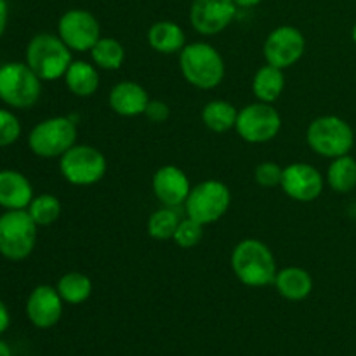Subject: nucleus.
<instances>
[{"mask_svg": "<svg viewBox=\"0 0 356 356\" xmlns=\"http://www.w3.org/2000/svg\"><path fill=\"white\" fill-rule=\"evenodd\" d=\"M90 61L103 72H117L125 63V47L113 37H101L89 52Z\"/></svg>", "mask_w": 356, "mask_h": 356, "instance_id": "26", "label": "nucleus"}, {"mask_svg": "<svg viewBox=\"0 0 356 356\" xmlns=\"http://www.w3.org/2000/svg\"><path fill=\"white\" fill-rule=\"evenodd\" d=\"M325 184L339 195L351 193L356 188V159L350 155L330 160L325 172Z\"/></svg>", "mask_w": 356, "mask_h": 356, "instance_id": "24", "label": "nucleus"}, {"mask_svg": "<svg viewBox=\"0 0 356 356\" xmlns=\"http://www.w3.org/2000/svg\"><path fill=\"white\" fill-rule=\"evenodd\" d=\"M10 325V313H9V308L6 306V302L0 299V336H2L3 332H6L7 329H9Z\"/></svg>", "mask_w": 356, "mask_h": 356, "instance_id": "34", "label": "nucleus"}, {"mask_svg": "<svg viewBox=\"0 0 356 356\" xmlns=\"http://www.w3.org/2000/svg\"><path fill=\"white\" fill-rule=\"evenodd\" d=\"M236 117H238V110L235 104L229 103L226 99H212L204 104L202 108V124L216 134H225L235 129Z\"/></svg>", "mask_w": 356, "mask_h": 356, "instance_id": "23", "label": "nucleus"}, {"mask_svg": "<svg viewBox=\"0 0 356 356\" xmlns=\"http://www.w3.org/2000/svg\"><path fill=\"white\" fill-rule=\"evenodd\" d=\"M56 289H58L65 305L79 306L89 301V298L92 296L94 285L92 280L82 271H68V273L59 277Z\"/></svg>", "mask_w": 356, "mask_h": 356, "instance_id": "25", "label": "nucleus"}, {"mask_svg": "<svg viewBox=\"0 0 356 356\" xmlns=\"http://www.w3.org/2000/svg\"><path fill=\"white\" fill-rule=\"evenodd\" d=\"M65 301L59 296L58 289L54 285L40 284L28 294L24 312L28 320L37 329H52L58 325L63 316Z\"/></svg>", "mask_w": 356, "mask_h": 356, "instance_id": "16", "label": "nucleus"}, {"mask_svg": "<svg viewBox=\"0 0 356 356\" xmlns=\"http://www.w3.org/2000/svg\"><path fill=\"white\" fill-rule=\"evenodd\" d=\"M229 266L240 284L250 289L273 285L278 273L275 254L263 240L243 238L233 247Z\"/></svg>", "mask_w": 356, "mask_h": 356, "instance_id": "1", "label": "nucleus"}, {"mask_svg": "<svg viewBox=\"0 0 356 356\" xmlns=\"http://www.w3.org/2000/svg\"><path fill=\"white\" fill-rule=\"evenodd\" d=\"M72 61L73 52L58 33L42 31L33 35L26 44L24 63L37 73L42 82H54L63 79Z\"/></svg>", "mask_w": 356, "mask_h": 356, "instance_id": "3", "label": "nucleus"}, {"mask_svg": "<svg viewBox=\"0 0 356 356\" xmlns=\"http://www.w3.org/2000/svg\"><path fill=\"white\" fill-rule=\"evenodd\" d=\"M42 80L24 61L0 65V103L10 110H30L40 101Z\"/></svg>", "mask_w": 356, "mask_h": 356, "instance_id": "6", "label": "nucleus"}, {"mask_svg": "<svg viewBox=\"0 0 356 356\" xmlns=\"http://www.w3.org/2000/svg\"><path fill=\"white\" fill-rule=\"evenodd\" d=\"M280 188L291 200L308 204L323 193L325 176L312 163L294 162L284 167Z\"/></svg>", "mask_w": 356, "mask_h": 356, "instance_id": "14", "label": "nucleus"}, {"mask_svg": "<svg viewBox=\"0 0 356 356\" xmlns=\"http://www.w3.org/2000/svg\"><path fill=\"white\" fill-rule=\"evenodd\" d=\"M146 40L159 54H179L186 45V33L176 21L160 19L148 28Z\"/></svg>", "mask_w": 356, "mask_h": 356, "instance_id": "21", "label": "nucleus"}, {"mask_svg": "<svg viewBox=\"0 0 356 356\" xmlns=\"http://www.w3.org/2000/svg\"><path fill=\"white\" fill-rule=\"evenodd\" d=\"M181 218L177 214V209L172 207H160L153 211L148 216L146 221V233L149 238L159 240V242H167V240L174 238L177 225H179Z\"/></svg>", "mask_w": 356, "mask_h": 356, "instance_id": "27", "label": "nucleus"}, {"mask_svg": "<svg viewBox=\"0 0 356 356\" xmlns=\"http://www.w3.org/2000/svg\"><path fill=\"white\" fill-rule=\"evenodd\" d=\"M306 145L315 155L329 160L350 155L355 146V131L343 117L320 115L306 129Z\"/></svg>", "mask_w": 356, "mask_h": 356, "instance_id": "4", "label": "nucleus"}, {"mask_svg": "<svg viewBox=\"0 0 356 356\" xmlns=\"http://www.w3.org/2000/svg\"><path fill=\"white\" fill-rule=\"evenodd\" d=\"M238 7L233 0H193L190 6V24L197 33L214 37L235 21Z\"/></svg>", "mask_w": 356, "mask_h": 356, "instance_id": "13", "label": "nucleus"}, {"mask_svg": "<svg viewBox=\"0 0 356 356\" xmlns=\"http://www.w3.org/2000/svg\"><path fill=\"white\" fill-rule=\"evenodd\" d=\"M233 2H235V6L238 9H252V7L259 6L263 0H233Z\"/></svg>", "mask_w": 356, "mask_h": 356, "instance_id": "35", "label": "nucleus"}, {"mask_svg": "<svg viewBox=\"0 0 356 356\" xmlns=\"http://www.w3.org/2000/svg\"><path fill=\"white\" fill-rule=\"evenodd\" d=\"M108 172V160L99 148L92 145H73L59 156V174L72 186H94Z\"/></svg>", "mask_w": 356, "mask_h": 356, "instance_id": "8", "label": "nucleus"}, {"mask_svg": "<svg viewBox=\"0 0 356 356\" xmlns=\"http://www.w3.org/2000/svg\"><path fill=\"white\" fill-rule=\"evenodd\" d=\"M235 131L238 138L249 145H264L280 134L282 115L270 103L256 101L245 104L238 110Z\"/></svg>", "mask_w": 356, "mask_h": 356, "instance_id": "10", "label": "nucleus"}, {"mask_svg": "<svg viewBox=\"0 0 356 356\" xmlns=\"http://www.w3.org/2000/svg\"><path fill=\"white\" fill-rule=\"evenodd\" d=\"M179 72L195 89L212 90L225 80V58L209 42H191L179 52Z\"/></svg>", "mask_w": 356, "mask_h": 356, "instance_id": "2", "label": "nucleus"}, {"mask_svg": "<svg viewBox=\"0 0 356 356\" xmlns=\"http://www.w3.org/2000/svg\"><path fill=\"white\" fill-rule=\"evenodd\" d=\"M252 94L256 101L273 104L285 90V70L264 63L252 76Z\"/></svg>", "mask_w": 356, "mask_h": 356, "instance_id": "22", "label": "nucleus"}, {"mask_svg": "<svg viewBox=\"0 0 356 356\" xmlns=\"http://www.w3.org/2000/svg\"><path fill=\"white\" fill-rule=\"evenodd\" d=\"M191 188L193 186L188 174L174 163L159 167L152 176V191L163 207H184Z\"/></svg>", "mask_w": 356, "mask_h": 356, "instance_id": "15", "label": "nucleus"}, {"mask_svg": "<svg viewBox=\"0 0 356 356\" xmlns=\"http://www.w3.org/2000/svg\"><path fill=\"white\" fill-rule=\"evenodd\" d=\"M26 212L30 214V218L33 219L38 228H45V226L54 225L61 218L63 205L61 200L56 195L40 193L35 195L33 200L28 205Z\"/></svg>", "mask_w": 356, "mask_h": 356, "instance_id": "28", "label": "nucleus"}, {"mask_svg": "<svg viewBox=\"0 0 356 356\" xmlns=\"http://www.w3.org/2000/svg\"><path fill=\"white\" fill-rule=\"evenodd\" d=\"M273 285L285 301L299 302L313 292V277L301 266H285L278 270Z\"/></svg>", "mask_w": 356, "mask_h": 356, "instance_id": "20", "label": "nucleus"}, {"mask_svg": "<svg viewBox=\"0 0 356 356\" xmlns=\"http://www.w3.org/2000/svg\"><path fill=\"white\" fill-rule=\"evenodd\" d=\"M232 190L219 179H205L191 188L184 204L188 218L204 226L221 221L232 207Z\"/></svg>", "mask_w": 356, "mask_h": 356, "instance_id": "9", "label": "nucleus"}, {"mask_svg": "<svg viewBox=\"0 0 356 356\" xmlns=\"http://www.w3.org/2000/svg\"><path fill=\"white\" fill-rule=\"evenodd\" d=\"M33 197V184L23 172L16 169H0V209L26 211Z\"/></svg>", "mask_w": 356, "mask_h": 356, "instance_id": "18", "label": "nucleus"}, {"mask_svg": "<svg viewBox=\"0 0 356 356\" xmlns=\"http://www.w3.org/2000/svg\"><path fill=\"white\" fill-rule=\"evenodd\" d=\"M38 240V226L26 211H3L0 214V256L10 263L26 261Z\"/></svg>", "mask_w": 356, "mask_h": 356, "instance_id": "7", "label": "nucleus"}, {"mask_svg": "<svg viewBox=\"0 0 356 356\" xmlns=\"http://www.w3.org/2000/svg\"><path fill=\"white\" fill-rule=\"evenodd\" d=\"M56 33L72 52H90L101 38V24L90 10L68 9L58 19Z\"/></svg>", "mask_w": 356, "mask_h": 356, "instance_id": "12", "label": "nucleus"}, {"mask_svg": "<svg viewBox=\"0 0 356 356\" xmlns=\"http://www.w3.org/2000/svg\"><path fill=\"white\" fill-rule=\"evenodd\" d=\"M306 52V37L299 28L282 24L268 33L263 44L264 61L280 70L298 65Z\"/></svg>", "mask_w": 356, "mask_h": 356, "instance_id": "11", "label": "nucleus"}, {"mask_svg": "<svg viewBox=\"0 0 356 356\" xmlns=\"http://www.w3.org/2000/svg\"><path fill=\"white\" fill-rule=\"evenodd\" d=\"M282 174H284V167L278 165L277 162L266 160V162H261L256 165L254 181L261 188H277L282 183Z\"/></svg>", "mask_w": 356, "mask_h": 356, "instance_id": "31", "label": "nucleus"}, {"mask_svg": "<svg viewBox=\"0 0 356 356\" xmlns=\"http://www.w3.org/2000/svg\"><path fill=\"white\" fill-rule=\"evenodd\" d=\"M21 122L14 110L10 108H0V148L13 146L21 138Z\"/></svg>", "mask_w": 356, "mask_h": 356, "instance_id": "30", "label": "nucleus"}, {"mask_svg": "<svg viewBox=\"0 0 356 356\" xmlns=\"http://www.w3.org/2000/svg\"><path fill=\"white\" fill-rule=\"evenodd\" d=\"M351 40H353V44L356 45V23L353 24V28H351Z\"/></svg>", "mask_w": 356, "mask_h": 356, "instance_id": "37", "label": "nucleus"}, {"mask_svg": "<svg viewBox=\"0 0 356 356\" xmlns=\"http://www.w3.org/2000/svg\"><path fill=\"white\" fill-rule=\"evenodd\" d=\"M149 99L152 97H149L148 90L134 80H122V82L115 83L108 94L110 110L118 117L125 118L145 115Z\"/></svg>", "mask_w": 356, "mask_h": 356, "instance_id": "17", "label": "nucleus"}, {"mask_svg": "<svg viewBox=\"0 0 356 356\" xmlns=\"http://www.w3.org/2000/svg\"><path fill=\"white\" fill-rule=\"evenodd\" d=\"M0 356H13V351H10L9 344L2 339H0Z\"/></svg>", "mask_w": 356, "mask_h": 356, "instance_id": "36", "label": "nucleus"}, {"mask_svg": "<svg viewBox=\"0 0 356 356\" xmlns=\"http://www.w3.org/2000/svg\"><path fill=\"white\" fill-rule=\"evenodd\" d=\"M9 23V3L7 0H0V38L3 37Z\"/></svg>", "mask_w": 356, "mask_h": 356, "instance_id": "33", "label": "nucleus"}, {"mask_svg": "<svg viewBox=\"0 0 356 356\" xmlns=\"http://www.w3.org/2000/svg\"><path fill=\"white\" fill-rule=\"evenodd\" d=\"M145 117L148 118L152 124H163L169 120L170 108L165 101L162 99H149L148 106L145 110Z\"/></svg>", "mask_w": 356, "mask_h": 356, "instance_id": "32", "label": "nucleus"}, {"mask_svg": "<svg viewBox=\"0 0 356 356\" xmlns=\"http://www.w3.org/2000/svg\"><path fill=\"white\" fill-rule=\"evenodd\" d=\"M204 225L197 222L191 218H181L179 225H177L176 233H174L172 242L176 243L179 249H195L198 243L204 240Z\"/></svg>", "mask_w": 356, "mask_h": 356, "instance_id": "29", "label": "nucleus"}, {"mask_svg": "<svg viewBox=\"0 0 356 356\" xmlns=\"http://www.w3.org/2000/svg\"><path fill=\"white\" fill-rule=\"evenodd\" d=\"M65 86L75 97H92L101 86L99 68L92 61L73 59L72 65L66 70Z\"/></svg>", "mask_w": 356, "mask_h": 356, "instance_id": "19", "label": "nucleus"}, {"mask_svg": "<svg viewBox=\"0 0 356 356\" xmlns=\"http://www.w3.org/2000/svg\"><path fill=\"white\" fill-rule=\"evenodd\" d=\"M76 122L66 115H56L40 120L28 132V149L38 159H59L76 145Z\"/></svg>", "mask_w": 356, "mask_h": 356, "instance_id": "5", "label": "nucleus"}]
</instances>
